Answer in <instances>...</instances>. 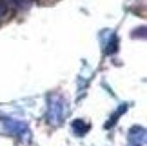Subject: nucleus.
<instances>
[{
  "label": "nucleus",
  "mask_w": 147,
  "mask_h": 146,
  "mask_svg": "<svg viewBox=\"0 0 147 146\" xmlns=\"http://www.w3.org/2000/svg\"><path fill=\"white\" fill-rule=\"evenodd\" d=\"M7 8H13V9H26L31 5V0H4Z\"/></svg>",
  "instance_id": "f03ea898"
},
{
  "label": "nucleus",
  "mask_w": 147,
  "mask_h": 146,
  "mask_svg": "<svg viewBox=\"0 0 147 146\" xmlns=\"http://www.w3.org/2000/svg\"><path fill=\"white\" fill-rule=\"evenodd\" d=\"M4 126H5V130H7L9 133H13V135H18V137H22L24 133H27L26 126L20 124V122H15V121H5Z\"/></svg>",
  "instance_id": "f257e3e1"
},
{
  "label": "nucleus",
  "mask_w": 147,
  "mask_h": 146,
  "mask_svg": "<svg viewBox=\"0 0 147 146\" xmlns=\"http://www.w3.org/2000/svg\"><path fill=\"white\" fill-rule=\"evenodd\" d=\"M73 130L76 132V135H84V133L89 130V126L84 124V122H75V124H73Z\"/></svg>",
  "instance_id": "7ed1b4c3"
},
{
  "label": "nucleus",
  "mask_w": 147,
  "mask_h": 146,
  "mask_svg": "<svg viewBox=\"0 0 147 146\" xmlns=\"http://www.w3.org/2000/svg\"><path fill=\"white\" fill-rule=\"evenodd\" d=\"M7 13H9V8L5 5L4 0H0V20H4L5 16H7Z\"/></svg>",
  "instance_id": "20e7f679"
}]
</instances>
